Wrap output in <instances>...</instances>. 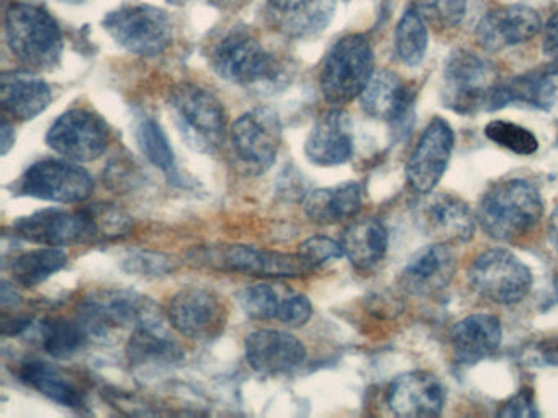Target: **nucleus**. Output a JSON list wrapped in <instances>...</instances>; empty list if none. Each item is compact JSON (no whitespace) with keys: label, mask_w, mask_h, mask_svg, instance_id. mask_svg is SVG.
<instances>
[{"label":"nucleus","mask_w":558,"mask_h":418,"mask_svg":"<svg viewBox=\"0 0 558 418\" xmlns=\"http://www.w3.org/2000/svg\"><path fill=\"white\" fill-rule=\"evenodd\" d=\"M68 261H70V257L61 248L44 247L24 251V254L12 258L9 270H11L12 281L15 284L32 290V287L45 283L58 271L63 270Z\"/></svg>","instance_id":"obj_31"},{"label":"nucleus","mask_w":558,"mask_h":418,"mask_svg":"<svg viewBox=\"0 0 558 418\" xmlns=\"http://www.w3.org/2000/svg\"><path fill=\"white\" fill-rule=\"evenodd\" d=\"M558 101V61H548L511 81L499 82L489 111L511 103L527 104L537 110H550Z\"/></svg>","instance_id":"obj_23"},{"label":"nucleus","mask_w":558,"mask_h":418,"mask_svg":"<svg viewBox=\"0 0 558 418\" xmlns=\"http://www.w3.org/2000/svg\"><path fill=\"white\" fill-rule=\"evenodd\" d=\"M313 316L312 300L305 294H290L280 303L277 320L287 327H303Z\"/></svg>","instance_id":"obj_41"},{"label":"nucleus","mask_w":558,"mask_h":418,"mask_svg":"<svg viewBox=\"0 0 558 418\" xmlns=\"http://www.w3.org/2000/svg\"><path fill=\"white\" fill-rule=\"evenodd\" d=\"M41 346L48 355L57 359H66L80 353L90 336L83 323L64 317L45 319L40 325Z\"/></svg>","instance_id":"obj_33"},{"label":"nucleus","mask_w":558,"mask_h":418,"mask_svg":"<svg viewBox=\"0 0 558 418\" xmlns=\"http://www.w3.org/2000/svg\"><path fill=\"white\" fill-rule=\"evenodd\" d=\"M166 317L172 329L185 339L208 342L225 332L228 309L215 291L189 286L169 299Z\"/></svg>","instance_id":"obj_14"},{"label":"nucleus","mask_w":558,"mask_h":418,"mask_svg":"<svg viewBox=\"0 0 558 418\" xmlns=\"http://www.w3.org/2000/svg\"><path fill=\"white\" fill-rule=\"evenodd\" d=\"M362 110L375 120L404 127L411 116L413 94L395 72L380 69L368 78L361 94Z\"/></svg>","instance_id":"obj_24"},{"label":"nucleus","mask_w":558,"mask_h":418,"mask_svg":"<svg viewBox=\"0 0 558 418\" xmlns=\"http://www.w3.org/2000/svg\"><path fill=\"white\" fill-rule=\"evenodd\" d=\"M241 309L253 320H274L279 314V293L269 284H253L238 293Z\"/></svg>","instance_id":"obj_37"},{"label":"nucleus","mask_w":558,"mask_h":418,"mask_svg":"<svg viewBox=\"0 0 558 418\" xmlns=\"http://www.w3.org/2000/svg\"><path fill=\"white\" fill-rule=\"evenodd\" d=\"M312 0H267V5L270 7L272 13H287L306 5Z\"/></svg>","instance_id":"obj_45"},{"label":"nucleus","mask_w":558,"mask_h":418,"mask_svg":"<svg viewBox=\"0 0 558 418\" xmlns=\"http://www.w3.org/2000/svg\"><path fill=\"white\" fill-rule=\"evenodd\" d=\"M305 156L318 167H336L351 160L354 152V127L348 111H326L310 131Z\"/></svg>","instance_id":"obj_21"},{"label":"nucleus","mask_w":558,"mask_h":418,"mask_svg":"<svg viewBox=\"0 0 558 418\" xmlns=\"http://www.w3.org/2000/svg\"><path fill=\"white\" fill-rule=\"evenodd\" d=\"M179 265L178 258L153 250L132 251L122 261L123 270L146 278L169 276L178 270Z\"/></svg>","instance_id":"obj_38"},{"label":"nucleus","mask_w":558,"mask_h":418,"mask_svg":"<svg viewBox=\"0 0 558 418\" xmlns=\"http://www.w3.org/2000/svg\"><path fill=\"white\" fill-rule=\"evenodd\" d=\"M0 134H2V140H0V153L8 156L15 146V131L14 124L4 118L2 120V126H0Z\"/></svg>","instance_id":"obj_44"},{"label":"nucleus","mask_w":558,"mask_h":418,"mask_svg":"<svg viewBox=\"0 0 558 418\" xmlns=\"http://www.w3.org/2000/svg\"><path fill=\"white\" fill-rule=\"evenodd\" d=\"M413 7L424 22L442 29L460 25L466 13V0H414Z\"/></svg>","instance_id":"obj_39"},{"label":"nucleus","mask_w":558,"mask_h":418,"mask_svg":"<svg viewBox=\"0 0 558 418\" xmlns=\"http://www.w3.org/2000/svg\"><path fill=\"white\" fill-rule=\"evenodd\" d=\"M187 257L207 270L257 278H302L319 270L299 251L282 254L243 244L201 245L192 248Z\"/></svg>","instance_id":"obj_3"},{"label":"nucleus","mask_w":558,"mask_h":418,"mask_svg":"<svg viewBox=\"0 0 558 418\" xmlns=\"http://www.w3.org/2000/svg\"><path fill=\"white\" fill-rule=\"evenodd\" d=\"M94 192V179L77 162L68 159H41L32 163L15 182V193L44 201L76 205Z\"/></svg>","instance_id":"obj_10"},{"label":"nucleus","mask_w":558,"mask_h":418,"mask_svg":"<svg viewBox=\"0 0 558 418\" xmlns=\"http://www.w3.org/2000/svg\"><path fill=\"white\" fill-rule=\"evenodd\" d=\"M502 327L492 314L463 317L450 330L453 356L462 365H475L492 356L501 345Z\"/></svg>","instance_id":"obj_26"},{"label":"nucleus","mask_w":558,"mask_h":418,"mask_svg":"<svg viewBox=\"0 0 558 418\" xmlns=\"http://www.w3.org/2000/svg\"><path fill=\"white\" fill-rule=\"evenodd\" d=\"M548 238H550L551 247L558 251V205L555 206L550 219H548Z\"/></svg>","instance_id":"obj_46"},{"label":"nucleus","mask_w":558,"mask_h":418,"mask_svg":"<svg viewBox=\"0 0 558 418\" xmlns=\"http://www.w3.org/2000/svg\"><path fill=\"white\" fill-rule=\"evenodd\" d=\"M0 100L9 116L31 121L50 107L53 91L37 72L17 69L4 72L0 77Z\"/></svg>","instance_id":"obj_25"},{"label":"nucleus","mask_w":558,"mask_h":418,"mask_svg":"<svg viewBox=\"0 0 558 418\" xmlns=\"http://www.w3.org/2000/svg\"><path fill=\"white\" fill-rule=\"evenodd\" d=\"M47 144L64 159L77 163L93 162L109 147V124L94 111L71 108L51 124Z\"/></svg>","instance_id":"obj_15"},{"label":"nucleus","mask_w":558,"mask_h":418,"mask_svg":"<svg viewBox=\"0 0 558 418\" xmlns=\"http://www.w3.org/2000/svg\"><path fill=\"white\" fill-rule=\"evenodd\" d=\"M395 51L398 59L410 67L423 62L427 51V26L414 7L404 10L395 29Z\"/></svg>","instance_id":"obj_35"},{"label":"nucleus","mask_w":558,"mask_h":418,"mask_svg":"<svg viewBox=\"0 0 558 418\" xmlns=\"http://www.w3.org/2000/svg\"><path fill=\"white\" fill-rule=\"evenodd\" d=\"M210 62L223 81L244 88L266 87L282 77L276 56L256 36L243 32L225 36L211 51Z\"/></svg>","instance_id":"obj_8"},{"label":"nucleus","mask_w":558,"mask_h":418,"mask_svg":"<svg viewBox=\"0 0 558 418\" xmlns=\"http://www.w3.org/2000/svg\"><path fill=\"white\" fill-rule=\"evenodd\" d=\"M169 110L191 149L214 153L227 139V111L207 88L192 82L175 85L169 91Z\"/></svg>","instance_id":"obj_4"},{"label":"nucleus","mask_w":558,"mask_h":418,"mask_svg":"<svg viewBox=\"0 0 558 418\" xmlns=\"http://www.w3.org/2000/svg\"><path fill=\"white\" fill-rule=\"evenodd\" d=\"M542 51L548 61H558V12L547 20L542 33Z\"/></svg>","instance_id":"obj_43"},{"label":"nucleus","mask_w":558,"mask_h":418,"mask_svg":"<svg viewBox=\"0 0 558 418\" xmlns=\"http://www.w3.org/2000/svg\"><path fill=\"white\" fill-rule=\"evenodd\" d=\"M102 25L117 45L143 58L162 54L172 42V23L168 13L148 3L112 10Z\"/></svg>","instance_id":"obj_9"},{"label":"nucleus","mask_w":558,"mask_h":418,"mask_svg":"<svg viewBox=\"0 0 558 418\" xmlns=\"http://www.w3.org/2000/svg\"><path fill=\"white\" fill-rule=\"evenodd\" d=\"M457 260L450 245L434 242L421 248L401 271L400 284L411 296H434L456 276Z\"/></svg>","instance_id":"obj_22"},{"label":"nucleus","mask_w":558,"mask_h":418,"mask_svg":"<svg viewBox=\"0 0 558 418\" xmlns=\"http://www.w3.org/2000/svg\"><path fill=\"white\" fill-rule=\"evenodd\" d=\"M544 214L541 193L527 180L496 183L483 195L476 221L488 237L511 242L527 235Z\"/></svg>","instance_id":"obj_2"},{"label":"nucleus","mask_w":558,"mask_h":418,"mask_svg":"<svg viewBox=\"0 0 558 418\" xmlns=\"http://www.w3.org/2000/svg\"><path fill=\"white\" fill-rule=\"evenodd\" d=\"M19 378L38 394L57 402L61 407L81 410L86 407V392L66 378L61 369L40 359H28L22 362Z\"/></svg>","instance_id":"obj_29"},{"label":"nucleus","mask_w":558,"mask_h":418,"mask_svg":"<svg viewBox=\"0 0 558 418\" xmlns=\"http://www.w3.org/2000/svg\"><path fill=\"white\" fill-rule=\"evenodd\" d=\"M156 314L159 312L155 304L140 294L125 290H100L77 303L76 319L83 323L90 339H102L113 330L135 327Z\"/></svg>","instance_id":"obj_13"},{"label":"nucleus","mask_w":558,"mask_h":418,"mask_svg":"<svg viewBox=\"0 0 558 418\" xmlns=\"http://www.w3.org/2000/svg\"><path fill=\"white\" fill-rule=\"evenodd\" d=\"M336 0H312L306 5L287 13H272L274 25L283 35L305 39L318 35L331 23Z\"/></svg>","instance_id":"obj_32"},{"label":"nucleus","mask_w":558,"mask_h":418,"mask_svg":"<svg viewBox=\"0 0 558 418\" xmlns=\"http://www.w3.org/2000/svg\"><path fill=\"white\" fill-rule=\"evenodd\" d=\"M168 2L175 3V5H181V3L187 2V0H168Z\"/></svg>","instance_id":"obj_47"},{"label":"nucleus","mask_w":558,"mask_h":418,"mask_svg":"<svg viewBox=\"0 0 558 418\" xmlns=\"http://www.w3.org/2000/svg\"><path fill=\"white\" fill-rule=\"evenodd\" d=\"M469 281L483 299L499 306L521 303L532 287V271L505 248H492L470 265Z\"/></svg>","instance_id":"obj_11"},{"label":"nucleus","mask_w":558,"mask_h":418,"mask_svg":"<svg viewBox=\"0 0 558 418\" xmlns=\"http://www.w3.org/2000/svg\"><path fill=\"white\" fill-rule=\"evenodd\" d=\"M135 139L143 156L151 165L161 170L166 175L175 173L174 150H172L165 130L155 118L146 113L136 116Z\"/></svg>","instance_id":"obj_34"},{"label":"nucleus","mask_w":558,"mask_h":418,"mask_svg":"<svg viewBox=\"0 0 558 418\" xmlns=\"http://www.w3.org/2000/svg\"><path fill=\"white\" fill-rule=\"evenodd\" d=\"M364 192L361 183L345 182L341 185L318 188L303 199L306 218L319 225L339 224L349 221L361 211Z\"/></svg>","instance_id":"obj_28"},{"label":"nucleus","mask_w":558,"mask_h":418,"mask_svg":"<svg viewBox=\"0 0 558 418\" xmlns=\"http://www.w3.org/2000/svg\"><path fill=\"white\" fill-rule=\"evenodd\" d=\"M341 245L352 267L361 271L372 270L387 255V228L377 218L357 219L345 229Z\"/></svg>","instance_id":"obj_30"},{"label":"nucleus","mask_w":558,"mask_h":418,"mask_svg":"<svg viewBox=\"0 0 558 418\" xmlns=\"http://www.w3.org/2000/svg\"><path fill=\"white\" fill-rule=\"evenodd\" d=\"M485 134L496 146L505 147L518 156H532L537 152L538 140L535 134L521 124L506 120H493L485 126Z\"/></svg>","instance_id":"obj_36"},{"label":"nucleus","mask_w":558,"mask_h":418,"mask_svg":"<svg viewBox=\"0 0 558 418\" xmlns=\"http://www.w3.org/2000/svg\"><path fill=\"white\" fill-rule=\"evenodd\" d=\"M126 356L136 368L171 366L184 358V349L162 325L161 314H156L136 323L126 345Z\"/></svg>","instance_id":"obj_27"},{"label":"nucleus","mask_w":558,"mask_h":418,"mask_svg":"<svg viewBox=\"0 0 558 418\" xmlns=\"http://www.w3.org/2000/svg\"><path fill=\"white\" fill-rule=\"evenodd\" d=\"M476 216L459 196L426 193L416 205V224L440 244H465L475 234Z\"/></svg>","instance_id":"obj_16"},{"label":"nucleus","mask_w":558,"mask_h":418,"mask_svg":"<svg viewBox=\"0 0 558 418\" xmlns=\"http://www.w3.org/2000/svg\"><path fill=\"white\" fill-rule=\"evenodd\" d=\"M453 140L452 127L444 118L429 121L407 163V180L414 192H434L449 167Z\"/></svg>","instance_id":"obj_17"},{"label":"nucleus","mask_w":558,"mask_h":418,"mask_svg":"<svg viewBox=\"0 0 558 418\" xmlns=\"http://www.w3.org/2000/svg\"><path fill=\"white\" fill-rule=\"evenodd\" d=\"M542 20L534 9L521 3L489 10L475 28L476 42L489 52L502 51L534 38Z\"/></svg>","instance_id":"obj_19"},{"label":"nucleus","mask_w":558,"mask_h":418,"mask_svg":"<svg viewBox=\"0 0 558 418\" xmlns=\"http://www.w3.org/2000/svg\"><path fill=\"white\" fill-rule=\"evenodd\" d=\"M498 417L535 418L541 417L531 389H521L499 408Z\"/></svg>","instance_id":"obj_42"},{"label":"nucleus","mask_w":558,"mask_h":418,"mask_svg":"<svg viewBox=\"0 0 558 418\" xmlns=\"http://www.w3.org/2000/svg\"><path fill=\"white\" fill-rule=\"evenodd\" d=\"M282 121L272 108L260 107L241 114L230 127L231 147L238 162L253 173H266L282 146Z\"/></svg>","instance_id":"obj_12"},{"label":"nucleus","mask_w":558,"mask_h":418,"mask_svg":"<svg viewBox=\"0 0 558 418\" xmlns=\"http://www.w3.org/2000/svg\"><path fill=\"white\" fill-rule=\"evenodd\" d=\"M12 232L22 241L41 247H73L104 238L96 205L66 211L45 208L15 219Z\"/></svg>","instance_id":"obj_7"},{"label":"nucleus","mask_w":558,"mask_h":418,"mask_svg":"<svg viewBox=\"0 0 558 418\" xmlns=\"http://www.w3.org/2000/svg\"><path fill=\"white\" fill-rule=\"evenodd\" d=\"M4 32L9 51L28 71H50L60 64L63 29L44 5L28 0L9 3Z\"/></svg>","instance_id":"obj_1"},{"label":"nucleus","mask_w":558,"mask_h":418,"mask_svg":"<svg viewBox=\"0 0 558 418\" xmlns=\"http://www.w3.org/2000/svg\"><path fill=\"white\" fill-rule=\"evenodd\" d=\"M374 49L367 36L348 35L335 42L319 71V90L332 107H344L361 97L374 74Z\"/></svg>","instance_id":"obj_5"},{"label":"nucleus","mask_w":558,"mask_h":418,"mask_svg":"<svg viewBox=\"0 0 558 418\" xmlns=\"http://www.w3.org/2000/svg\"><path fill=\"white\" fill-rule=\"evenodd\" d=\"M299 254L316 268H322L329 261L344 257V248H342L341 242H336L335 238L326 237V235H313L300 244Z\"/></svg>","instance_id":"obj_40"},{"label":"nucleus","mask_w":558,"mask_h":418,"mask_svg":"<svg viewBox=\"0 0 558 418\" xmlns=\"http://www.w3.org/2000/svg\"><path fill=\"white\" fill-rule=\"evenodd\" d=\"M498 85V72L488 59L466 49H456L444 67L440 98L444 107L456 113L475 114L489 111Z\"/></svg>","instance_id":"obj_6"},{"label":"nucleus","mask_w":558,"mask_h":418,"mask_svg":"<svg viewBox=\"0 0 558 418\" xmlns=\"http://www.w3.org/2000/svg\"><path fill=\"white\" fill-rule=\"evenodd\" d=\"M387 401L388 407L398 417H437L442 414L446 404V389L433 372H404L391 382Z\"/></svg>","instance_id":"obj_20"},{"label":"nucleus","mask_w":558,"mask_h":418,"mask_svg":"<svg viewBox=\"0 0 558 418\" xmlns=\"http://www.w3.org/2000/svg\"><path fill=\"white\" fill-rule=\"evenodd\" d=\"M246 361L263 376H282L306 361V346L299 336L282 330H257L244 340Z\"/></svg>","instance_id":"obj_18"}]
</instances>
